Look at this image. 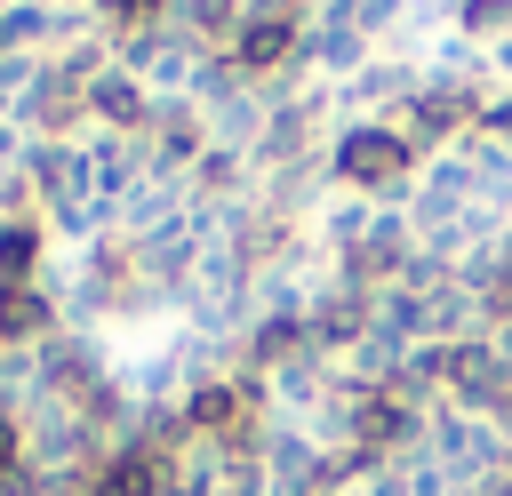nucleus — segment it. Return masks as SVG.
I'll return each instance as SVG.
<instances>
[{
    "label": "nucleus",
    "mask_w": 512,
    "mask_h": 496,
    "mask_svg": "<svg viewBox=\"0 0 512 496\" xmlns=\"http://www.w3.org/2000/svg\"><path fill=\"white\" fill-rule=\"evenodd\" d=\"M328 168H336V192H360L376 208H408L416 200V176H424V152L392 120H336Z\"/></svg>",
    "instance_id": "f257e3e1"
},
{
    "label": "nucleus",
    "mask_w": 512,
    "mask_h": 496,
    "mask_svg": "<svg viewBox=\"0 0 512 496\" xmlns=\"http://www.w3.org/2000/svg\"><path fill=\"white\" fill-rule=\"evenodd\" d=\"M24 136H40V144H56V136H88V80H72L56 56L40 64V80L16 96V112H8Z\"/></svg>",
    "instance_id": "f03ea898"
},
{
    "label": "nucleus",
    "mask_w": 512,
    "mask_h": 496,
    "mask_svg": "<svg viewBox=\"0 0 512 496\" xmlns=\"http://www.w3.org/2000/svg\"><path fill=\"white\" fill-rule=\"evenodd\" d=\"M304 336H312L328 360H344V352L368 336V296H360V288L320 280V288H312V312H304Z\"/></svg>",
    "instance_id": "7ed1b4c3"
},
{
    "label": "nucleus",
    "mask_w": 512,
    "mask_h": 496,
    "mask_svg": "<svg viewBox=\"0 0 512 496\" xmlns=\"http://www.w3.org/2000/svg\"><path fill=\"white\" fill-rule=\"evenodd\" d=\"M144 176H152L144 136H104V128L88 136V192H96V200H112V208H120V200H128Z\"/></svg>",
    "instance_id": "20e7f679"
},
{
    "label": "nucleus",
    "mask_w": 512,
    "mask_h": 496,
    "mask_svg": "<svg viewBox=\"0 0 512 496\" xmlns=\"http://www.w3.org/2000/svg\"><path fill=\"white\" fill-rule=\"evenodd\" d=\"M80 192H88V136H56V144L32 136V200L56 208V200H80Z\"/></svg>",
    "instance_id": "39448f33"
},
{
    "label": "nucleus",
    "mask_w": 512,
    "mask_h": 496,
    "mask_svg": "<svg viewBox=\"0 0 512 496\" xmlns=\"http://www.w3.org/2000/svg\"><path fill=\"white\" fill-rule=\"evenodd\" d=\"M48 216L32 208V216H0V288H32L40 272H48Z\"/></svg>",
    "instance_id": "423d86ee"
},
{
    "label": "nucleus",
    "mask_w": 512,
    "mask_h": 496,
    "mask_svg": "<svg viewBox=\"0 0 512 496\" xmlns=\"http://www.w3.org/2000/svg\"><path fill=\"white\" fill-rule=\"evenodd\" d=\"M304 64L328 72V80H352V72L368 64V32H360L352 16H312V32H304Z\"/></svg>",
    "instance_id": "0eeeda50"
},
{
    "label": "nucleus",
    "mask_w": 512,
    "mask_h": 496,
    "mask_svg": "<svg viewBox=\"0 0 512 496\" xmlns=\"http://www.w3.org/2000/svg\"><path fill=\"white\" fill-rule=\"evenodd\" d=\"M376 216H384L376 200H360V192H336V200L320 208V248H328V264H336L344 248H360V240L376 232Z\"/></svg>",
    "instance_id": "6e6552de"
},
{
    "label": "nucleus",
    "mask_w": 512,
    "mask_h": 496,
    "mask_svg": "<svg viewBox=\"0 0 512 496\" xmlns=\"http://www.w3.org/2000/svg\"><path fill=\"white\" fill-rule=\"evenodd\" d=\"M448 8H456L448 24H456L464 40H480V48H496V40H512V0H448Z\"/></svg>",
    "instance_id": "1a4fd4ad"
},
{
    "label": "nucleus",
    "mask_w": 512,
    "mask_h": 496,
    "mask_svg": "<svg viewBox=\"0 0 512 496\" xmlns=\"http://www.w3.org/2000/svg\"><path fill=\"white\" fill-rule=\"evenodd\" d=\"M240 88H248V80H240V64H232L224 48H208V56L192 64V88H184V96L208 112V104H224V96H240Z\"/></svg>",
    "instance_id": "9d476101"
},
{
    "label": "nucleus",
    "mask_w": 512,
    "mask_h": 496,
    "mask_svg": "<svg viewBox=\"0 0 512 496\" xmlns=\"http://www.w3.org/2000/svg\"><path fill=\"white\" fill-rule=\"evenodd\" d=\"M88 16L120 40V32H152V24H168V0H96Z\"/></svg>",
    "instance_id": "9b49d317"
},
{
    "label": "nucleus",
    "mask_w": 512,
    "mask_h": 496,
    "mask_svg": "<svg viewBox=\"0 0 512 496\" xmlns=\"http://www.w3.org/2000/svg\"><path fill=\"white\" fill-rule=\"evenodd\" d=\"M32 480V464H24V424H16V408H0V488H24Z\"/></svg>",
    "instance_id": "f8f14e48"
},
{
    "label": "nucleus",
    "mask_w": 512,
    "mask_h": 496,
    "mask_svg": "<svg viewBox=\"0 0 512 496\" xmlns=\"http://www.w3.org/2000/svg\"><path fill=\"white\" fill-rule=\"evenodd\" d=\"M480 136L512 144V96H488V104H480Z\"/></svg>",
    "instance_id": "ddd939ff"
},
{
    "label": "nucleus",
    "mask_w": 512,
    "mask_h": 496,
    "mask_svg": "<svg viewBox=\"0 0 512 496\" xmlns=\"http://www.w3.org/2000/svg\"><path fill=\"white\" fill-rule=\"evenodd\" d=\"M336 496H360V488H336Z\"/></svg>",
    "instance_id": "4468645a"
}]
</instances>
